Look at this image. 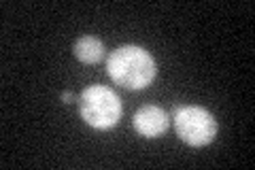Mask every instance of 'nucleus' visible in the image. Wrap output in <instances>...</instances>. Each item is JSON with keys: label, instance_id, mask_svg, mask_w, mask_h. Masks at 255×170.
I'll use <instances>...</instances> for the list:
<instances>
[{"label": "nucleus", "instance_id": "obj_1", "mask_svg": "<svg viewBox=\"0 0 255 170\" xmlns=\"http://www.w3.org/2000/svg\"><path fill=\"white\" fill-rule=\"evenodd\" d=\"M107 72L115 85L126 90H145L155 79V62L151 53L136 45H124L109 55Z\"/></svg>", "mask_w": 255, "mask_h": 170}, {"label": "nucleus", "instance_id": "obj_2", "mask_svg": "<svg viewBox=\"0 0 255 170\" xmlns=\"http://www.w3.org/2000/svg\"><path fill=\"white\" fill-rule=\"evenodd\" d=\"M81 119L94 130H111L122 119V100L119 96L105 85L85 87L79 98Z\"/></svg>", "mask_w": 255, "mask_h": 170}, {"label": "nucleus", "instance_id": "obj_3", "mask_svg": "<svg viewBox=\"0 0 255 170\" xmlns=\"http://www.w3.org/2000/svg\"><path fill=\"white\" fill-rule=\"evenodd\" d=\"M174 128H177L179 139L191 147H204L217 136V119L213 117V113L202 107H194V104L177 109Z\"/></svg>", "mask_w": 255, "mask_h": 170}, {"label": "nucleus", "instance_id": "obj_4", "mask_svg": "<svg viewBox=\"0 0 255 170\" xmlns=\"http://www.w3.org/2000/svg\"><path fill=\"white\" fill-rule=\"evenodd\" d=\"M134 130L145 139H157L168 130V115L164 109L155 107V104H147L136 111L134 115Z\"/></svg>", "mask_w": 255, "mask_h": 170}, {"label": "nucleus", "instance_id": "obj_5", "mask_svg": "<svg viewBox=\"0 0 255 170\" xmlns=\"http://www.w3.org/2000/svg\"><path fill=\"white\" fill-rule=\"evenodd\" d=\"M73 53H75V58L83 64H98L105 58V45L96 36H81L73 45Z\"/></svg>", "mask_w": 255, "mask_h": 170}, {"label": "nucleus", "instance_id": "obj_6", "mask_svg": "<svg viewBox=\"0 0 255 170\" xmlns=\"http://www.w3.org/2000/svg\"><path fill=\"white\" fill-rule=\"evenodd\" d=\"M73 100H75V94H70V92H64L62 94V102L68 104V102H73Z\"/></svg>", "mask_w": 255, "mask_h": 170}]
</instances>
